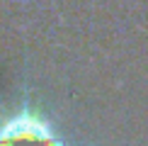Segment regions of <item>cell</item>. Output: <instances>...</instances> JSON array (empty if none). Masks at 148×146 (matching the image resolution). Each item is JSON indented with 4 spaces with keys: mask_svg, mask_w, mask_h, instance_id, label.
<instances>
[{
    "mask_svg": "<svg viewBox=\"0 0 148 146\" xmlns=\"http://www.w3.org/2000/svg\"><path fill=\"white\" fill-rule=\"evenodd\" d=\"M0 146H58V139L41 117L22 112L0 124Z\"/></svg>",
    "mask_w": 148,
    "mask_h": 146,
    "instance_id": "cell-1",
    "label": "cell"
}]
</instances>
